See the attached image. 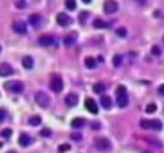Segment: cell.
Returning a JSON list of instances; mask_svg holds the SVG:
<instances>
[{"label":"cell","instance_id":"1","mask_svg":"<svg viewBox=\"0 0 164 153\" xmlns=\"http://www.w3.org/2000/svg\"><path fill=\"white\" fill-rule=\"evenodd\" d=\"M116 95H118V99H116V103H118V107H119V108H126L127 105H129L127 89L124 87V85H119V87L116 89Z\"/></svg>","mask_w":164,"mask_h":153},{"label":"cell","instance_id":"2","mask_svg":"<svg viewBox=\"0 0 164 153\" xmlns=\"http://www.w3.org/2000/svg\"><path fill=\"white\" fill-rule=\"evenodd\" d=\"M50 89L53 90L55 93H60L63 90V77L60 76V74L53 73L50 76Z\"/></svg>","mask_w":164,"mask_h":153},{"label":"cell","instance_id":"3","mask_svg":"<svg viewBox=\"0 0 164 153\" xmlns=\"http://www.w3.org/2000/svg\"><path fill=\"white\" fill-rule=\"evenodd\" d=\"M93 145L100 152H110L111 148H113V145H111V142L106 139V137H97V139L93 140Z\"/></svg>","mask_w":164,"mask_h":153},{"label":"cell","instance_id":"4","mask_svg":"<svg viewBox=\"0 0 164 153\" xmlns=\"http://www.w3.org/2000/svg\"><path fill=\"white\" fill-rule=\"evenodd\" d=\"M34 100H35V103L39 105V107H42V108H47L50 105V97L47 95L45 92H42V90H39V92H35V95H34Z\"/></svg>","mask_w":164,"mask_h":153},{"label":"cell","instance_id":"5","mask_svg":"<svg viewBox=\"0 0 164 153\" xmlns=\"http://www.w3.org/2000/svg\"><path fill=\"white\" fill-rule=\"evenodd\" d=\"M5 87H7V90H10L13 93H21L24 90V84L21 81H13V82H7Z\"/></svg>","mask_w":164,"mask_h":153},{"label":"cell","instance_id":"6","mask_svg":"<svg viewBox=\"0 0 164 153\" xmlns=\"http://www.w3.org/2000/svg\"><path fill=\"white\" fill-rule=\"evenodd\" d=\"M13 31L16 34H26L27 32V26L24 21H21V19H16V21H13Z\"/></svg>","mask_w":164,"mask_h":153},{"label":"cell","instance_id":"7","mask_svg":"<svg viewBox=\"0 0 164 153\" xmlns=\"http://www.w3.org/2000/svg\"><path fill=\"white\" fill-rule=\"evenodd\" d=\"M57 21H58L60 26L68 27V26H71L73 19H71V16H69V15H66V13H58V15H57Z\"/></svg>","mask_w":164,"mask_h":153},{"label":"cell","instance_id":"8","mask_svg":"<svg viewBox=\"0 0 164 153\" xmlns=\"http://www.w3.org/2000/svg\"><path fill=\"white\" fill-rule=\"evenodd\" d=\"M103 8H105V13L113 15V13L118 11V2H114V0H106L105 5H103Z\"/></svg>","mask_w":164,"mask_h":153},{"label":"cell","instance_id":"9","mask_svg":"<svg viewBox=\"0 0 164 153\" xmlns=\"http://www.w3.org/2000/svg\"><path fill=\"white\" fill-rule=\"evenodd\" d=\"M39 44L42 47H51V45H55V39L50 34H43V36L39 37Z\"/></svg>","mask_w":164,"mask_h":153},{"label":"cell","instance_id":"10","mask_svg":"<svg viewBox=\"0 0 164 153\" xmlns=\"http://www.w3.org/2000/svg\"><path fill=\"white\" fill-rule=\"evenodd\" d=\"M85 108L89 110L92 115H97L98 113V105H97V102H95L93 99H87L85 100Z\"/></svg>","mask_w":164,"mask_h":153},{"label":"cell","instance_id":"11","mask_svg":"<svg viewBox=\"0 0 164 153\" xmlns=\"http://www.w3.org/2000/svg\"><path fill=\"white\" fill-rule=\"evenodd\" d=\"M10 74H13V68H11V65H8V63H2V65H0V76L7 77V76H10Z\"/></svg>","mask_w":164,"mask_h":153},{"label":"cell","instance_id":"12","mask_svg":"<svg viewBox=\"0 0 164 153\" xmlns=\"http://www.w3.org/2000/svg\"><path fill=\"white\" fill-rule=\"evenodd\" d=\"M76 40H77V34L76 32H71V34H68V36L65 37V45L66 47H73L74 44H76Z\"/></svg>","mask_w":164,"mask_h":153},{"label":"cell","instance_id":"13","mask_svg":"<svg viewBox=\"0 0 164 153\" xmlns=\"http://www.w3.org/2000/svg\"><path fill=\"white\" fill-rule=\"evenodd\" d=\"M19 145H21V147H29L31 143H32V137L31 135H27V134H21L19 135Z\"/></svg>","mask_w":164,"mask_h":153},{"label":"cell","instance_id":"14","mask_svg":"<svg viewBox=\"0 0 164 153\" xmlns=\"http://www.w3.org/2000/svg\"><path fill=\"white\" fill-rule=\"evenodd\" d=\"M65 102H66L68 107H76V105H77V102H79V99H77V95H76V93H68Z\"/></svg>","mask_w":164,"mask_h":153},{"label":"cell","instance_id":"15","mask_svg":"<svg viewBox=\"0 0 164 153\" xmlns=\"http://www.w3.org/2000/svg\"><path fill=\"white\" fill-rule=\"evenodd\" d=\"M40 19H42V16L39 13H32L29 16V19H27V21L31 23V26H34V27H37L39 24H40Z\"/></svg>","mask_w":164,"mask_h":153},{"label":"cell","instance_id":"16","mask_svg":"<svg viewBox=\"0 0 164 153\" xmlns=\"http://www.w3.org/2000/svg\"><path fill=\"white\" fill-rule=\"evenodd\" d=\"M84 124H85V119H84V118H74V119L71 121V126H73V129H81Z\"/></svg>","mask_w":164,"mask_h":153},{"label":"cell","instance_id":"17","mask_svg":"<svg viewBox=\"0 0 164 153\" xmlns=\"http://www.w3.org/2000/svg\"><path fill=\"white\" fill-rule=\"evenodd\" d=\"M32 66H34V60L31 57H24V58H23V68H24V69H32Z\"/></svg>","mask_w":164,"mask_h":153},{"label":"cell","instance_id":"18","mask_svg":"<svg viewBox=\"0 0 164 153\" xmlns=\"http://www.w3.org/2000/svg\"><path fill=\"white\" fill-rule=\"evenodd\" d=\"M111 105H113V102H111V99L108 95H101V107L105 110H110Z\"/></svg>","mask_w":164,"mask_h":153},{"label":"cell","instance_id":"19","mask_svg":"<svg viewBox=\"0 0 164 153\" xmlns=\"http://www.w3.org/2000/svg\"><path fill=\"white\" fill-rule=\"evenodd\" d=\"M150 129H153V131H161V129H163V123L159 119L150 121Z\"/></svg>","mask_w":164,"mask_h":153},{"label":"cell","instance_id":"20","mask_svg":"<svg viewBox=\"0 0 164 153\" xmlns=\"http://www.w3.org/2000/svg\"><path fill=\"white\" fill-rule=\"evenodd\" d=\"M108 26H110V23H105L103 19H100V18H97L93 21V27H95V29H101V27H108Z\"/></svg>","mask_w":164,"mask_h":153},{"label":"cell","instance_id":"21","mask_svg":"<svg viewBox=\"0 0 164 153\" xmlns=\"http://www.w3.org/2000/svg\"><path fill=\"white\" fill-rule=\"evenodd\" d=\"M85 66H87L89 69H93L95 66H97V60H95V58H92V57L85 58Z\"/></svg>","mask_w":164,"mask_h":153},{"label":"cell","instance_id":"22","mask_svg":"<svg viewBox=\"0 0 164 153\" xmlns=\"http://www.w3.org/2000/svg\"><path fill=\"white\" fill-rule=\"evenodd\" d=\"M105 90H106V85L105 84H100V82H98V84L93 85V92L95 93H103Z\"/></svg>","mask_w":164,"mask_h":153},{"label":"cell","instance_id":"23","mask_svg":"<svg viewBox=\"0 0 164 153\" xmlns=\"http://www.w3.org/2000/svg\"><path fill=\"white\" fill-rule=\"evenodd\" d=\"M11 134H13V131H11L10 127H5V129H2V132H0V137H3V139H10Z\"/></svg>","mask_w":164,"mask_h":153},{"label":"cell","instance_id":"24","mask_svg":"<svg viewBox=\"0 0 164 153\" xmlns=\"http://www.w3.org/2000/svg\"><path fill=\"white\" fill-rule=\"evenodd\" d=\"M42 123V118L40 116H31L29 118V124L31 126H37V124Z\"/></svg>","mask_w":164,"mask_h":153},{"label":"cell","instance_id":"25","mask_svg":"<svg viewBox=\"0 0 164 153\" xmlns=\"http://www.w3.org/2000/svg\"><path fill=\"white\" fill-rule=\"evenodd\" d=\"M66 8L71 10V11L77 8V3H76V0H66Z\"/></svg>","mask_w":164,"mask_h":153},{"label":"cell","instance_id":"26","mask_svg":"<svg viewBox=\"0 0 164 153\" xmlns=\"http://www.w3.org/2000/svg\"><path fill=\"white\" fill-rule=\"evenodd\" d=\"M146 142H148V143H151V145H154V147H158V148H161V147H163V143L159 142V140L151 139V137H148V139H146Z\"/></svg>","mask_w":164,"mask_h":153},{"label":"cell","instance_id":"27","mask_svg":"<svg viewBox=\"0 0 164 153\" xmlns=\"http://www.w3.org/2000/svg\"><path fill=\"white\" fill-rule=\"evenodd\" d=\"M122 63V55H114L113 57V66H119Z\"/></svg>","mask_w":164,"mask_h":153},{"label":"cell","instance_id":"28","mask_svg":"<svg viewBox=\"0 0 164 153\" xmlns=\"http://www.w3.org/2000/svg\"><path fill=\"white\" fill-rule=\"evenodd\" d=\"M68 150H71V145L69 143H61L58 147V152L60 153H65V152H68Z\"/></svg>","mask_w":164,"mask_h":153},{"label":"cell","instance_id":"29","mask_svg":"<svg viewBox=\"0 0 164 153\" xmlns=\"http://www.w3.org/2000/svg\"><path fill=\"white\" fill-rule=\"evenodd\" d=\"M116 34H118L119 37H126L127 36V29L126 27H118V29H116Z\"/></svg>","mask_w":164,"mask_h":153},{"label":"cell","instance_id":"30","mask_svg":"<svg viewBox=\"0 0 164 153\" xmlns=\"http://www.w3.org/2000/svg\"><path fill=\"white\" fill-rule=\"evenodd\" d=\"M156 108H158V107H156V103H148L146 105V113H154Z\"/></svg>","mask_w":164,"mask_h":153},{"label":"cell","instance_id":"31","mask_svg":"<svg viewBox=\"0 0 164 153\" xmlns=\"http://www.w3.org/2000/svg\"><path fill=\"white\" fill-rule=\"evenodd\" d=\"M26 0H16V8H19V10H23V8H26Z\"/></svg>","mask_w":164,"mask_h":153},{"label":"cell","instance_id":"32","mask_svg":"<svg viewBox=\"0 0 164 153\" xmlns=\"http://www.w3.org/2000/svg\"><path fill=\"white\" fill-rule=\"evenodd\" d=\"M151 53H153L154 57H159V55H161V49H159L158 45H153V49H151Z\"/></svg>","mask_w":164,"mask_h":153},{"label":"cell","instance_id":"33","mask_svg":"<svg viewBox=\"0 0 164 153\" xmlns=\"http://www.w3.org/2000/svg\"><path fill=\"white\" fill-rule=\"evenodd\" d=\"M140 127L150 129V121H148V119H142V121H140Z\"/></svg>","mask_w":164,"mask_h":153},{"label":"cell","instance_id":"34","mask_svg":"<svg viewBox=\"0 0 164 153\" xmlns=\"http://www.w3.org/2000/svg\"><path fill=\"white\" fill-rule=\"evenodd\" d=\"M71 139L76 140V142H79V140H82V135L79 134V132H73V134H71Z\"/></svg>","mask_w":164,"mask_h":153},{"label":"cell","instance_id":"35","mask_svg":"<svg viewBox=\"0 0 164 153\" xmlns=\"http://www.w3.org/2000/svg\"><path fill=\"white\" fill-rule=\"evenodd\" d=\"M87 16H89V13H87V11H82V13L79 15V21H81V23H85Z\"/></svg>","mask_w":164,"mask_h":153},{"label":"cell","instance_id":"36","mask_svg":"<svg viewBox=\"0 0 164 153\" xmlns=\"http://www.w3.org/2000/svg\"><path fill=\"white\" fill-rule=\"evenodd\" d=\"M40 135H42V137H50V135H51V131H50V129H42V131H40Z\"/></svg>","mask_w":164,"mask_h":153},{"label":"cell","instance_id":"37","mask_svg":"<svg viewBox=\"0 0 164 153\" xmlns=\"http://www.w3.org/2000/svg\"><path fill=\"white\" fill-rule=\"evenodd\" d=\"M5 118H7V111H5V110H0V123L5 121Z\"/></svg>","mask_w":164,"mask_h":153},{"label":"cell","instance_id":"38","mask_svg":"<svg viewBox=\"0 0 164 153\" xmlns=\"http://www.w3.org/2000/svg\"><path fill=\"white\" fill-rule=\"evenodd\" d=\"M158 93H159V95H164V84H163V85H159V89H158Z\"/></svg>","mask_w":164,"mask_h":153},{"label":"cell","instance_id":"39","mask_svg":"<svg viewBox=\"0 0 164 153\" xmlns=\"http://www.w3.org/2000/svg\"><path fill=\"white\" fill-rule=\"evenodd\" d=\"M92 127H93V129H100V123H92Z\"/></svg>","mask_w":164,"mask_h":153},{"label":"cell","instance_id":"40","mask_svg":"<svg viewBox=\"0 0 164 153\" xmlns=\"http://www.w3.org/2000/svg\"><path fill=\"white\" fill-rule=\"evenodd\" d=\"M82 2H84V3H85V5H89V3L92 2V0H82Z\"/></svg>","mask_w":164,"mask_h":153},{"label":"cell","instance_id":"41","mask_svg":"<svg viewBox=\"0 0 164 153\" xmlns=\"http://www.w3.org/2000/svg\"><path fill=\"white\" fill-rule=\"evenodd\" d=\"M137 2H138V3H145L146 0H137Z\"/></svg>","mask_w":164,"mask_h":153},{"label":"cell","instance_id":"42","mask_svg":"<svg viewBox=\"0 0 164 153\" xmlns=\"http://www.w3.org/2000/svg\"><path fill=\"white\" fill-rule=\"evenodd\" d=\"M8 153H16V152H15V150H11V152H8Z\"/></svg>","mask_w":164,"mask_h":153},{"label":"cell","instance_id":"43","mask_svg":"<svg viewBox=\"0 0 164 153\" xmlns=\"http://www.w3.org/2000/svg\"><path fill=\"white\" fill-rule=\"evenodd\" d=\"M0 52H2V45H0Z\"/></svg>","mask_w":164,"mask_h":153}]
</instances>
